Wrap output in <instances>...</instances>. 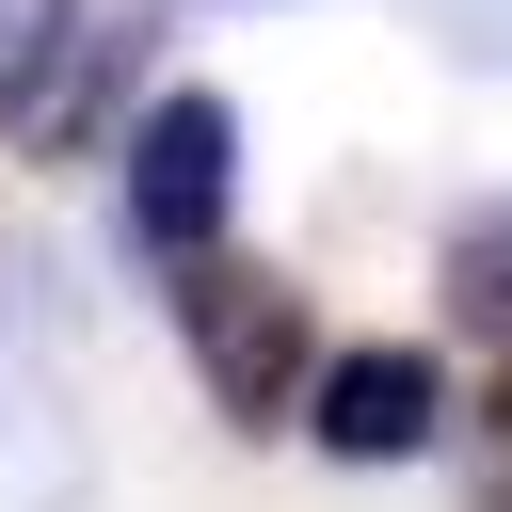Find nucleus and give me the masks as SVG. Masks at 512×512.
I'll list each match as a JSON object with an SVG mask.
<instances>
[{"label":"nucleus","mask_w":512,"mask_h":512,"mask_svg":"<svg viewBox=\"0 0 512 512\" xmlns=\"http://www.w3.org/2000/svg\"><path fill=\"white\" fill-rule=\"evenodd\" d=\"M176 336H192V368H208V400L240 416V432H288L304 416V384H320V336H304V288L288 272H256V256H176Z\"/></svg>","instance_id":"f257e3e1"},{"label":"nucleus","mask_w":512,"mask_h":512,"mask_svg":"<svg viewBox=\"0 0 512 512\" xmlns=\"http://www.w3.org/2000/svg\"><path fill=\"white\" fill-rule=\"evenodd\" d=\"M224 208H240V96H208V80L144 96V128H128V240L144 256H208Z\"/></svg>","instance_id":"f03ea898"},{"label":"nucleus","mask_w":512,"mask_h":512,"mask_svg":"<svg viewBox=\"0 0 512 512\" xmlns=\"http://www.w3.org/2000/svg\"><path fill=\"white\" fill-rule=\"evenodd\" d=\"M128 64H144V16H128V0H96V16L64 0V32H48L16 80H0V112H16V160H80V144L112 128V96H128Z\"/></svg>","instance_id":"7ed1b4c3"},{"label":"nucleus","mask_w":512,"mask_h":512,"mask_svg":"<svg viewBox=\"0 0 512 512\" xmlns=\"http://www.w3.org/2000/svg\"><path fill=\"white\" fill-rule=\"evenodd\" d=\"M432 416H448L432 352H320V384H304V432H320L336 464H416Z\"/></svg>","instance_id":"20e7f679"},{"label":"nucleus","mask_w":512,"mask_h":512,"mask_svg":"<svg viewBox=\"0 0 512 512\" xmlns=\"http://www.w3.org/2000/svg\"><path fill=\"white\" fill-rule=\"evenodd\" d=\"M432 272H448V320L512 352V192H480V208L448 224V256H432Z\"/></svg>","instance_id":"39448f33"},{"label":"nucleus","mask_w":512,"mask_h":512,"mask_svg":"<svg viewBox=\"0 0 512 512\" xmlns=\"http://www.w3.org/2000/svg\"><path fill=\"white\" fill-rule=\"evenodd\" d=\"M48 32H64V0H0V80H16V64L48 48Z\"/></svg>","instance_id":"423d86ee"}]
</instances>
